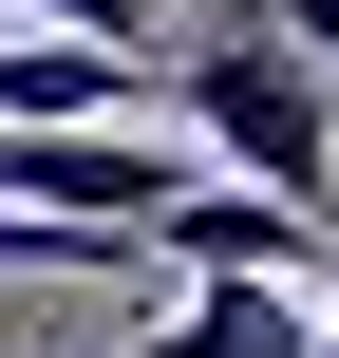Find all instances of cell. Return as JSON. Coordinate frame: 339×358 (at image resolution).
I'll use <instances>...</instances> for the list:
<instances>
[{"mask_svg": "<svg viewBox=\"0 0 339 358\" xmlns=\"http://www.w3.org/2000/svg\"><path fill=\"white\" fill-rule=\"evenodd\" d=\"M245 19H264L283 57H321V76H339V0H245Z\"/></svg>", "mask_w": 339, "mask_h": 358, "instance_id": "obj_5", "label": "cell"}, {"mask_svg": "<svg viewBox=\"0 0 339 358\" xmlns=\"http://www.w3.org/2000/svg\"><path fill=\"white\" fill-rule=\"evenodd\" d=\"M132 264H170V283H208V264H245V283H321L339 227H321V208H283V189H245V170H226V189H208V170H170V189H151V227H132Z\"/></svg>", "mask_w": 339, "mask_h": 358, "instance_id": "obj_2", "label": "cell"}, {"mask_svg": "<svg viewBox=\"0 0 339 358\" xmlns=\"http://www.w3.org/2000/svg\"><path fill=\"white\" fill-rule=\"evenodd\" d=\"M0 358H19V321H0Z\"/></svg>", "mask_w": 339, "mask_h": 358, "instance_id": "obj_7", "label": "cell"}, {"mask_svg": "<svg viewBox=\"0 0 339 358\" xmlns=\"http://www.w3.org/2000/svg\"><path fill=\"white\" fill-rule=\"evenodd\" d=\"M302 358H339V264H321V302H302Z\"/></svg>", "mask_w": 339, "mask_h": 358, "instance_id": "obj_6", "label": "cell"}, {"mask_svg": "<svg viewBox=\"0 0 339 358\" xmlns=\"http://www.w3.org/2000/svg\"><path fill=\"white\" fill-rule=\"evenodd\" d=\"M0 19H57V38H113V57H151V19H189V0H0Z\"/></svg>", "mask_w": 339, "mask_h": 358, "instance_id": "obj_4", "label": "cell"}, {"mask_svg": "<svg viewBox=\"0 0 339 358\" xmlns=\"http://www.w3.org/2000/svg\"><path fill=\"white\" fill-rule=\"evenodd\" d=\"M321 227H339V208H321Z\"/></svg>", "mask_w": 339, "mask_h": 358, "instance_id": "obj_8", "label": "cell"}, {"mask_svg": "<svg viewBox=\"0 0 339 358\" xmlns=\"http://www.w3.org/2000/svg\"><path fill=\"white\" fill-rule=\"evenodd\" d=\"M151 94L245 170V189H283V208H339V94H321V57H283L245 0L208 19V38H170L151 57Z\"/></svg>", "mask_w": 339, "mask_h": 358, "instance_id": "obj_1", "label": "cell"}, {"mask_svg": "<svg viewBox=\"0 0 339 358\" xmlns=\"http://www.w3.org/2000/svg\"><path fill=\"white\" fill-rule=\"evenodd\" d=\"M302 302H321V283L208 264V283H170V321H132V358H302Z\"/></svg>", "mask_w": 339, "mask_h": 358, "instance_id": "obj_3", "label": "cell"}]
</instances>
